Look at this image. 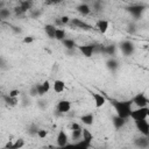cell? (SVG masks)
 Instances as JSON below:
<instances>
[{
	"mask_svg": "<svg viewBox=\"0 0 149 149\" xmlns=\"http://www.w3.org/2000/svg\"><path fill=\"white\" fill-rule=\"evenodd\" d=\"M2 98H3L5 102H6L8 106H10V107H14V106H16V105L19 104V98H12V97H9L8 94H5Z\"/></svg>",
	"mask_w": 149,
	"mask_h": 149,
	"instance_id": "20",
	"label": "cell"
},
{
	"mask_svg": "<svg viewBox=\"0 0 149 149\" xmlns=\"http://www.w3.org/2000/svg\"><path fill=\"white\" fill-rule=\"evenodd\" d=\"M52 90L55 93H62L65 90V83L62 79H55L52 83Z\"/></svg>",
	"mask_w": 149,
	"mask_h": 149,
	"instance_id": "13",
	"label": "cell"
},
{
	"mask_svg": "<svg viewBox=\"0 0 149 149\" xmlns=\"http://www.w3.org/2000/svg\"><path fill=\"white\" fill-rule=\"evenodd\" d=\"M38 127L36 126V125H30V127L28 128V133H29V135H37V132H38Z\"/></svg>",
	"mask_w": 149,
	"mask_h": 149,
	"instance_id": "28",
	"label": "cell"
},
{
	"mask_svg": "<svg viewBox=\"0 0 149 149\" xmlns=\"http://www.w3.org/2000/svg\"><path fill=\"white\" fill-rule=\"evenodd\" d=\"M70 128H71V130H74V129H81L80 125H79V123H77V122H72V123H71V126H70Z\"/></svg>",
	"mask_w": 149,
	"mask_h": 149,
	"instance_id": "35",
	"label": "cell"
},
{
	"mask_svg": "<svg viewBox=\"0 0 149 149\" xmlns=\"http://www.w3.org/2000/svg\"><path fill=\"white\" fill-rule=\"evenodd\" d=\"M148 109H149L148 106H144V107H136L135 109L132 111V113H130V119L134 120V121L147 119V118H148Z\"/></svg>",
	"mask_w": 149,
	"mask_h": 149,
	"instance_id": "2",
	"label": "cell"
},
{
	"mask_svg": "<svg viewBox=\"0 0 149 149\" xmlns=\"http://www.w3.org/2000/svg\"><path fill=\"white\" fill-rule=\"evenodd\" d=\"M132 101H133V105H135L136 107H144L149 102V100H148V98L146 97L144 93H137L136 95L133 97Z\"/></svg>",
	"mask_w": 149,
	"mask_h": 149,
	"instance_id": "5",
	"label": "cell"
},
{
	"mask_svg": "<svg viewBox=\"0 0 149 149\" xmlns=\"http://www.w3.org/2000/svg\"><path fill=\"white\" fill-rule=\"evenodd\" d=\"M95 26H97V29L101 34H106L107 30H108V28H109V22L107 20H105V19H100V20L97 21V24Z\"/></svg>",
	"mask_w": 149,
	"mask_h": 149,
	"instance_id": "11",
	"label": "cell"
},
{
	"mask_svg": "<svg viewBox=\"0 0 149 149\" xmlns=\"http://www.w3.org/2000/svg\"><path fill=\"white\" fill-rule=\"evenodd\" d=\"M106 68H107L109 71L115 72V71L119 69V62H118V59H115L114 57L108 58V59L106 61Z\"/></svg>",
	"mask_w": 149,
	"mask_h": 149,
	"instance_id": "15",
	"label": "cell"
},
{
	"mask_svg": "<svg viewBox=\"0 0 149 149\" xmlns=\"http://www.w3.org/2000/svg\"><path fill=\"white\" fill-rule=\"evenodd\" d=\"M37 90H38V95H40V97H42V95L45 94L44 91H43V88H42V85H41V84H37Z\"/></svg>",
	"mask_w": 149,
	"mask_h": 149,
	"instance_id": "36",
	"label": "cell"
},
{
	"mask_svg": "<svg viewBox=\"0 0 149 149\" xmlns=\"http://www.w3.org/2000/svg\"><path fill=\"white\" fill-rule=\"evenodd\" d=\"M80 121L85 126H92L94 122V115L92 113H86V114L80 116Z\"/></svg>",
	"mask_w": 149,
	"mask_h": 149,
	"instance_id": "17",
	"label": "cell"
},
{
	"mask_svg": "<svg viewBox=\"0 0 149 149\" xmlns=\"http://www.w3.org/2000/svg\"><path fill=\"white\" fill-rule=\"evenodd\" d=\"M134 122H135V127L140 132V134H142L143 136H149V122L147 121V119L137 120Z\"/></svg>",
	"mask_w": 149,
	"mask_h": 149,
	"instance_id": "4",
	"label": "cell"
},
{
	"mask_svg": "<svg viewBox=\"0 0 149 149\" xmlns=\"http://www.w3.org/2000/svg\"><path fill=\"white\" fill-rule=\"evenodd\" d=\"M34 36H26V37H23V40H22V42L24 43V44H30V43H33L34 42Z\"/></svg>",
	"mask_w": 149,
	"mask_h": 149,
	"instance_id": "34",
	"label": "cell"
},
{
	"mask_svg": "<svg viewBox=\"0 0 149 149\" xmlns=\"http://www.w3.org/2000/svg\"><path fill=\"white\" fill-rule=\"evenodd\" d=\"M81 130H83V129H74V130H71V139H72V141L77 142V141L81 140Z\"/></svg>",
	"mask_w": 149,
	"mask_h": 149,
	"instance_id": "24",
	"label": "cell"
},
{
	"mask_svg": "<svg viewBox=\"0 0 149 149\" xmlns=\"http://www.w3.org/2000/svg\"><path fill=\"white\" fill-rule=\"evenodd\" d=\"M62 43H63V45L65 47V49L69 50V51H73V50L77 48L76 41L72 40V38H65V40L62 41Z\"/></svg>",
	"mask_w": 149,
	"mask_h": 149,
	"instance_id": "18",
	"label": "cell"
},
{
	"mask_svg": "<svg viewBox=\"0 0 149 149\" xmlns=\"http://www.w3.org/2000/svg\"><path fill=\"white\" fill-rule=\"evenodd\" d=\"M8 95L12 97V98H19V95H20V91H19L17 88H13V90H10V91L8 92Z\"/></svg>",
	"mask_w": 149,
	"mask_h": 149,
	"instance_id": "31",
	"label": "cell"
},
{
	"mask_svg": "<svg viewBox=\"0 0 149 149\" xmlns=\"http://www.w3.org/2000/svg\"><path fill=\"white\" fill-rule=\"evenodd\" d=\"M144 6L143 5H133L128 8V12L134 16V17H140L142 13L144 12Z\"/></svg>",
	"mask_w": 149,
	"mask_h": 149,
	"instance_id": "10",
	"label": "cell"
},
{
	"mask_svg": "<svg viewBox=\"0 0 149 149\" xmlns=\"http://www.w3.org/2000/svg\"><path fill=\"white\" fill-rule=\"evenodd\" d=\"M56 142H57L58 147H66V146H69V136H68V134L65 133L64 129H61L58 132L57 137H56Z\"/></svg>",
	"mask_w": 149,
	"mask_h": 149,
	"instance_id": "7",
	"label": "cell"
},
{
	"mask_svg": "<svg viewBox=\"0 0 149 149\" xmlns=\"http://www.w3.org/2000/svg\"><path fill=\"white\" fill-rule=\"evenodd\" d=\"M76 9H77V12L79 13V14H81L83 16H86V15H88L90 13H91V7L88 6V3H86V2H81V3H79L77 7H76Z\"/></svg>",
	"mask_w": 149,
	"mask_h": 149,
	"instance_id": "12",
	"label": "cell"
},
{
	"mask_svg": "<svg viewBox=\"0 0 149 149\" xmlns=\"http://www.w3.org/2000/svg\"><path fill=\"white\" fill-rule=\"evenodd\" d=\"M127 119H125V118H121V116H119V115H114L113 118H112V123H113V126L116 128V129H121L125 125H126V121Z\"/></svg>",
	"mask_w": 149,
	"mask_h": 149,
	"instance_id": "14",
	"label": "cell"
},
{
	"mask_svg": "<svg viewBox=\"0 0 149 149\" xmlns=\"http://www.w3.org/2000/svg\"><path fill=\"white\" fill-rule=\"evenodd\" d=\"M56 109L59 113H68V112H70V109H71V101H69L66 99L59 100L57 102V105H56Z\"/></svg>",
	"mask_w": 149,
	"mask_h": 149,
	"instance_id": "8",
	"label": "cell"
},
{
	"mask_svg": "<svg viewBox=\"0 0 149 149\" xmlns=\"http://www.w3.org/2000/svg\"><path fill=\"white\" fill-rule=\"evenodd\" d=\"M55 70H56V71L58 70V64H57V63H55L54 66H52V71H55Z\"/></svg>",
	"mask_w": 149,
	"mask_h": 149,
	"instance_id": "38",
	"label": "cell"
},
{
	"mask_svg": "<svg viewBox=\"0 0 149 149\" xmlns=\"http://www.w3.org/2000/svg\"><path fill=\"white\" fill-rule=\"evenodd\" d=\"M116 52V47L114 44H109V45H106L105 49H104V54L108 55V56H114Z\"/></svg>",
	"mask_w": 149,
	"mask_h": 149,
	"instance_id": "23",
	"label": "cell"
},
{
	"mask_svg": "<svg viewBox=\"0 0 149 149\" xmlns=\"http://www.w3.org/2000/svg\"><path fill=\"white\" fill-rule=\"evenodd\" d=\"M55 38L57 40V41H63V40H65L66 38V31H65V29H63V28H57L56 29V36H55Z\"/></svg>",
	"mask_w": 149,
	"mask_h": 149,
	"instance_id": "22",
	"label": "cell"
},
{
	"mask_svg": "<svg viewBox=\"0 0 149 149\" xmlns=\"http://www.w3.org/2000/svg\"><path fill=\"white\" fill-rule=\"evenodd\" d=\"M120 50L123 56H132L135 52V44L129 40H123L120 43Z\"/></svg>",
	"mask_w": 149,
	"mask_h": 149,
	"instance_id": "3",
	"label": "cell"
},
{
	"mask_svg": "<svg viewBox=\"0 0 149 149\" xmlns=\"http://www.w3.org/2000/svg\"><path fill=\"white\" fill-rule=\"evenodd\" d=\"M41 85H42V88H43V91H44V93H45V94H47V93L50 91V88H51V84H50V81H49L48 79H47V80H44Z\"/></svg>",
	"mask_w": 149,
	"mask_h": 149,
	"instance_id": "27",
	"label": "cell"
},
{
	"mask_svg": "<svg viewBox=\"0 0 149 149\" xmlns=\"http://www.w3.org/2000/svg\"><path fill=\"white\" fill-rule=\"evenodd\" d=\"M71 23H72L76 28H81V29H90V28H91L90 24H87L86 22H84V21H81V20H79V19H72V20H71Z\"/></svg>",
	"mask_w": 149,
	"mask_h": 149,
	"instance_id": "19",
	"label": "cell"
},
{
	"mask_svg": "<svg viewBox=\"0 0 149 149\" xmlns=\"http://www.w3.org/2000/svg\"><path fill=\"white\" fill-rule=\"evenodd\" d=\"M62 1H63V0H49L50 3H56V5H57V3H61Z\"/></svg>",
	"mask_w": 149,
	"mask_h": 149,
	"instance_id": "37",
	"label": "cell"
},
{
	"mask_svg": "<svg viewBox=\"0 0 149 149\" xmlns=\"http://www.w3.org/2000/svg\"><path fill=\"white\" fill-rule=\"evenodd\" d=\"M47 135H48V130H47V129H43V128H40V129H38L37 136H38L40 139H45Z\"/></svg>",
	"mask_w": 149,
	"mask_h": 149,
	"instance_id": "30",
	"label": "cell"
},
{
	"mask_svg": "<svg viewBox=\"0 0 149 149\" xmlns=\"http://www.w3.org/2000/svg\"><path fill=\"white\" fill-rule=\"evenodd\" d=\"M29 95L30 97H37L38 95V90H37V84L36 85H33L29 90Z\"/></svg>",
	"mask_w": 149,
	"mask_h": 149,
	"instance_id": "29",
	"label": "cell"
},
{
	"mask_svg": "<svg viewBox=\"0 0 149 149\" xmlns=\"http://www.w3.org/2000/svg\"><path fill=\"white\" fill-rule=\"evenodd\" d=\"M92 99H93L94 106H95L97 108H100V107H102V106L106 104V97L102 95L101 93H98V92L93 93V94H92Z\"/></svg>",
	"mask_w": 149,
	"mask_h": 149,
	"instance_id": "9",
	"label": "cell"
},
{
	"mask_svg": "<svg viewBox=\"0 0 149 149\" xmlns=\"http://www.w3.org/2000/svg\"><path fill=\"white\" fill-rule=\"evenodd\" d=\"M71 22V19L68 16V15H63L62 17H61V23L62 24H69Z\"/></svg>",
	"mask_w": 149,
	"mask_h": 149,
	"instance_id": "33",
	"label": "cell"
},
{
	"mask_svg": "<svg viewBox=\"0 0 149 149\" xmlns=\"http://www.w3.org/2000/svg\"><path fill=\"white\" fill-rule=\"evenodd\" d=\"M8 16H9V10H8V9H5V8L0 9V17H1L2 20L7 19Z\"/></svg>",
	"mask_w": 149,
	"mask_h": 149,
	"instance_id": "32",
	"label": "cell"
},
{
	"mask_svg": "<svg viewBox=\"0 0 149 149\" xmlns=\"http://www.w3.org/2000/svg\"><path fill=\"white\" fill-rule=\"evenodd\" d=\"M56 29H57V27H55V26L51 24V23H48V24L44 26V33H45L47 36H48L49 38H51V40H54L55 36H56Z\"/></svg>",
	"mask_w": 149,
	"mask_h": 149,
	"instance_id": "16",
	"label": "cell"
},
{
	"mask_svg": "<svg viewBox=\"0 0 149 149\" xmlns=\"http://www.w3.org/2000/svg\"><path fill=\"white\" fill-rule=\"evenodd\" d=\"M113 108L115 111V114L128 119L130 118V113L133 111V101L132 100H114L112 102Z\"/></svg>",
	"mask_w": 149,
	"mask_h": 149,
	"instance_id": "1",
	"label": "cell"
},
{
	"mask_svg": "<svg viewBox=\"0 0 149 149\" xmlns=\"http://www.w3.org/2000/svg\"><path fill=\"white\" fill-rule=\"evenodd\" d=\"M95 48H97V47H95L94 44H85V45H79V47H78V50L81 52L83 56L90 58V57H92V55L94 54Z\"/></svg>",
	"mask_w": 149,
	"mask_h": 149,
	"instance_id": "6",
	"label": "cell"
},
{
	"mask_svg": "<svg viewBox=\"0 0 149 149\" xmlns=\"http://www.w3.org/2000/svg\"><path fill=\"white\" fill-rule=\"evenodd\" d=\"M135 144L139 146V147H147L149 144V139L148 136H143L142 139H137L135 141Z\"/></svg>",
	"mask_w": 149,
	"mask_h": 149,
	"instance_id": "25",
	"label": "cell"
},
{
	"mask_svg": "<svg viewBox=\"0 0 149 149\" xmlns=\"http://www.w3.org/2000/svg\"><path fill=\"white\" fill-rule=\"evenodd\" d=\"M81 140H84V141L87 142V143H91L92 140H93V135H92V133H91L88 129L84 128V129L81 130Z\"/></svg>",
	"mask_w": 149,
	"mask_h": 149,
	"instance_id": "21",
	"label": "cell"
},
{
	"mask_svg": "<svg viewBox=\"0 0 149 149\" xmlns=\"http://www.w3.org/2000/svg\"><path fill=\"white\" fill-rule=\"evenodd\" d=\"M22 147H24V140L23 139H17V140L14 141V143L12 146V149H20Z\"/></svg>",
	"mask_w": 149,
	"mask_h": 149,
	"instance_id": "26",
	"label": "cell"
}]
</instances>
